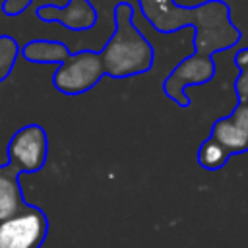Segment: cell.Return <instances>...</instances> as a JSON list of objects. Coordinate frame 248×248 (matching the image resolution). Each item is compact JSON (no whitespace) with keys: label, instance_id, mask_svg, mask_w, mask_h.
<instances>
[{"label":"cell","instance_id":"6da1fadb","mask_svg":"<svg viewBox=\"0 0 248 248\" xmlns=\"http://www.w3.org/2000/svg\"><path fill=\"white\" fill-rule=\"evenodd\" d=\"M132 17V4L118 2L114 6V33L99 52L105 76L130 78L145 74L153 66V46Z\"/></svg>","mask_w":248,"mask_h":248},{"label":"cell","instance_id":"7a4b0ae2","mask_svg":"<svg viewBox=\"0 0 248 248\" xmlns=\"http://www.w3.org/2000/svg\"><path fill=\"white\" fill-rule=\"evenodd\" d=\"M105 76L101 56L95 50H79L58 64L52 74V85L64 95H79L89 91Z\"/></svg>","mask_w":248,"mask_h":248},{"label":"cell","instance_id":"3957f363","mask_svg":"<svg viewBox=\"0 0 248 248\" xmlns=\"http://www.w3.org/2000/svg\"><path fill=\"white\" fill-rule=\"evenodd\" d=\"M46 232L45 211L25 203L21 211L0 221V248H41Z\"/></svg>","mask_w":248,"mask_h":248},{"label":"cell","instance_id":"277c9868","mask_svg":"<svg viewBox=\"0 0 248 248\" xmlns=\"http://www.w3.org/2000/svg\"><path fill=\"white\" fill-rule=\"evenodd\" d=\"M8 165H12L17 172H37L45 167L48 155V138L43 126L27 124L19 128L8 147Z\"/></svg>","mask_w":248,"mask_h":248},{"label":"cell","instance_id":"5b68a950","mask_svg":"<svg viewBox=\"0 0 248 248\" xmlns=\"http://www.w3.org/2000/svg\"><path fill=\"white\" fill-rule=\"evenodd\" d=\"M35 14L43 21H60L70 31H85L97 23V10L89 0H68L66 6L45 4Z\"/></svg>","mask_w":248,"mask_h":248},{"label":"cell","instance_id":"8992f818","mask_svg":"<svg viewBox=\"0 0 248 248\" xmlns=\"http://www.w3.org/2000/svg\"><path fill=\"white\" fill-rule=\"evenodd\" d=\"M25 205L19 172L12 165H0V221L16 215Z\"/></svg>","mask_w":248,"mask_h":248},{"label":"cell","instance_id":"52a82bcc","mask_svg":"<svg viewBox=\"0 0 248 248\" xmlns=\"http://www.w3.org/2000/svg\"><path fill=\"white\" fill-rule=\"evenodd\" d=\"M19 54L35 64H62L72 52L60 41H29L19 48Z\"/></svg>","mask_w":248,"mask_h":248},{"label":"cell","instance_id":"ba28073f","mask_svg":"<svg viewBox=\"0 0 248 248\" xmlns=\"http://www.w3.org/2000/svg\"><path fill=\"white\" fill-rule=\"evenodd\" d=\"M211 138H213L229 155L248 151V138L244 136V132H242L229 116L217 120V122L211 126Z\"/></svg>","mask_w":248,"mask_h":248},{"label":"cell","instance_id":"9c48e42d","mask_svg":"<svg viewBox=\"0 0 248 248\" xmlns=\"http://www.w3.org/2000/svg\"><path fill=\"white\" fill-rule=\"evenodd\" d=\"M231 155L209 136L202 145H200V149H198V165L200 167H203V169H207V170H217V169H221L225 163H227V159H229Z\"/></svg>","mask_w":248,"mask_h":248},{"label":"cell","instance_id":"30bf717a","mask_svg":"<svg viewBox=\"0 0 248 248\" xmlns=\"http://www.w3.org/2000/svg\"><path fill=\"white\" fill-rule=\"evenodd\" d=\"M17 56H19L17 41L10 35H0V81H4L12 74Z\"/></svg>","mask_w":248,"mask_h":248},{"label":"cell","instance_id":"8fae6325","mask_svg":"<svg viewBox=\"0 0 248 248\" xmlns=\"http://www.w3.org/2000/svg\"><path fill=\"white\" fill-rule=\"evenodd\" d=\"M234 91H236L238 103L248 105V66L240 68V74H238V78L234 81Z\"/></svg>","mask_w":248,"mask_h":248},{"label":"cell","instance_id":"7c38bea8","mask_svg":"<svg viewBox=\"0 0 248 248\" xmlns=\"http://www.w3.org/2000/svg\"><path fill=\"white\" fill-rule=\"evenodd\" d=\"M31 2L33 0H4L2 2V12L6 16H10V17H14V16L23 14L31 6Z\"/></svg>","mask_w":248,"mask_h":248},{"label":"cell","instance_id":"4fadbf2b","mask_svg":"<svg viewBox=\"0 0 248 248\" xmlns=\"http://www.w3.org/2000/svg\"><path fill=\"white\" fill-rule=\"evenodd\" d=\"M242 132H244V136L248 138V105H242V103H238L236 105V108L232 110V114L229 116Z\"/></svg>","mask_w":248,"mask_h":248},{"label":"cell","instance_id":"5bb4252c","mask_svg":"<svg viewBox=\"0 0 248 248\" xmlns=\"http://www.w3.org/2000/svg\"><path fill=\"white\" fill-rule=\"evenodd\" d=\"M234 64H236L238 68L248 66V48H240V50L234 54Z\"/></svg>","mask_w":248,"mask_h":248}]
</instances>
